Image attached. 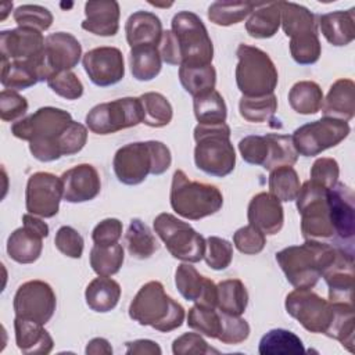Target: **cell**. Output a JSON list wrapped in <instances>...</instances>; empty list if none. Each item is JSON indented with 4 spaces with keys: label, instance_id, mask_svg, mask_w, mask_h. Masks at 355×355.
<instances>
[{
    "label": "cell",
    "instance_id": "51",
    "mask_svg": "<svg viewBox=\"0 0 355 355\" xmlns=\"http://www.w3.org/2000/svg\"><path fill=\"white\" fill-rule=\"evenodd\" d=\"M205 263L214 270L226 269L233 259V245L226 239L209 236L205 239Z\"/></svg>",
    "mask_w": 355,
    "mask_h": 355
},
{
    "label": "cell",
    "instance_id": "56",
    "mask_svg": "<svg viewBox=\"0 0 355 355\" xmlns=\"http://www.w3.org/2000/svg\"><path fill=\"white\" fill-rule=\"evenodd\" d=\"M54 244L57 250L65 257L79 259L83 254V237L72 226H61L55 233Z\"/></svg>",
    "mask_w": 355,
    "mask_h": 355
},
{
    "label": "cell",
    "instance_id": "11",
    "mask_svg": "<svg viewBox=\"0 0 355 355\" xmlns=\"http://www.w3.org/2000/svg\"><path fill=\"white\" fill-rule=\"evenodd\" d=\"M144 111L139 97H123L94 105L86 115V126L96 135H111L143 123Z\"/></svg>",
    "mask_w": 355,
    "mask_h": 355
},
{
    "label": "cell",
    "instance_id": "43",
    "mask_svg": "<svg viewBox=\"0 0 355 355\" xmlns=\"http://www.w3.org/2000/svg\"><path fill=\"white\" fill-rule=\"evenodd\" d=\"M125 259L123 247L119 243L111 245H93L90 250V266L98 276H112L119 272Z\"/></svg>",
    "mask_w": 355,
    "mask_h": 355
},
{
    "label": "cell",
    "instance_id": "2",
    "mask_svg": "<svg viewBox=\"0 0 355 355\" xmlns=\"http://www.w3.org/2000/svg\"><path fill=\"white\" fill-rule=\"evenodd\" d=\"M341 247L318 240L290 245L276 252V261L287 282L295 288H312L334 265Z\"/></svg>",
    "mask_w": 355,
    "mask_h": 355
},
{
    "label": "cell",
    "instance_id": "21",
    "mask_svg": "<svg viewBox=\"0 0 355 355\" xmlns=\"http://www.w3.org/2000/svg\"><path fill=\"white\" fill-rule=\"evenodd\" d=\"M329 287V301L352 304L354 300V252L341 247L334 265L322 276Z\"/></svg>",
    "mask_w": 355,
    "mask_h": 355
},
{
    "label": "cell",
    "instance_id": "54",
    "mask_svg": "<svg viewBox=\"0 0 355 355\" xmlns=\"http://www.w3.org/2000/svg\"><path fill=\"white\" fill-rule=\"evenodd\" d=\"M233 244L240 252L245 255H255L265 248L266 237L258 227L248 223L234 232Z\"/></svg>",
    "mask_w": 355,
    "mask_h": 355
},
{
    "label": "cell",
    "instance_id": "25",
    "mask_svg": "<svg viewBox=\"0 0 355 355\" xmlns=\"http://www.w3.org/2000/svg\"><path fill=\"white\" fill-rule=\"evenodd\" d=\"M82 29L97 36H115L119 29V4L115 0L87 1Z\"/></svg>",
    "mask_w": 355,
    "mask_h": 355
},
{
    "label": "cell",
    "instance_id": "57",
    "mask_svg": "<svg viewBox=\"0 0 355 355\" xmlns=\"http://www.w3.org/2000/svg\"><path fill=\"white\" fill-rule=\"evenodd\" d=\"M28 111V101L25 97L14 90L3 89L0 93V116L4 122H15L22 119Z\"/></svg>",
    "mask_w": 355,
    "mask_h": 355
},
{
    "label": "cell",
    "instance_id": "16",
    "mask_svg": "<svg viewBox=\"0 0 355 355\" xmlns=\"http://www.w3.org/2000/svg\"><path fill=\"white\" fill-rule=\"evenodd\" d=\"M82 64L92 83L100 87L116 85L125 76L122 51L112 46L89 50L82 57Z\"/></svg>",
    "mask_w": 355,
    "mask_h": 355
},
{
    "label": "cell",
    "instance_id": "4",
    "mask_svg": "<svg viewBox=\"0 0 355 355\" xmlns=\"http://www.w3.org/2000/svg\"><path fill=\"white\" fill-rule=\"evenodd\" d=\"M129 316L141 326L168 333L183 324L184 309L165 293L161 282L151 280L143 284L133 297Z\"/></svg>",
    "mask_w": 355,
    "mask_h": 355
},
{
    "label": "cell",
    "instance_id": "35",
    "mask_svg": "<svg viewBox=\"0 0 355 355\" xmlns=\"http://www.w3.org/2000/svg\"><path fill=\"white\" fill-rule=\"evenodd\" d=\"M333 315L324 334L341 343L349 352L354 351V333H355V319L352 304L331 302Z\"/></svg>",
    "mask_w": 355,
    "mask_h": 355
},
{
    "label": "cell",
    "instance_id": "17",
    "mask_svg": "<svg viewBox=\"0 0 355 355\" xmlns=\"http://www.w3.org/2000/svg\"><path fill=\"white\" fill-rule=\"evenodd\" d=\"M44 42L42 32L31 28H15L3 31L0 33V53L1 60L22 61L35 60L44 51Z\"/></svg>",
    "mask_w": 355,
    "mask_h": 355
},
{
    "label": "cell",
    "instance_id": "9",
    "mask_svg": "<svg viewBox=\"0 0 355 355\" xmlns=\"http://www.w3.org/2000/svg\"><path fill=\"white\" fill-rule=\"evenodd\" d=\"M171 31L180 51V65L212 64L214 44L204 22L197 14L191 11H179L172 18Z\"/></svg>",
    "mask_w": 355,
    "mask_h": 355
},
{
    "label": "cell",
    "instance_id": "30",
    "mask_svg": "<svg viewBox=\"0 0 355 355\" xmlns=\"http://www.w3.org/2000/svg\"><path fill=\"white\" fill-rule=\"evenodd\" d=\"M43 250V237L32 229L22 226L15 229L7 240V254L18 263H33Z\"/></svg>",
    "mask_w": 355,
    "mask_h": 355
},
{
    "label": "cell",
    "instance_id": "45",
    "mask_svg": "<svg viewBox=\"0 0 355 355\" xmlns=\"http://www.w3.org/2000/svg\"><path fill=\"white\" fill-rule=\"evenodd\" d=\"M269 190L277 200L283 202L294 201L300 193L301 183L298 173L293 166L284 165L270 171L269 175Z\"/></svg>",
    "mask_w": 355,
    "mask_h": 355
},
{
    "label": "cell",
    "instance_id": "36",
    "mask_svg": "<svg viewBox=\"0 0 355 355\" xmlns=\"http://www.w3.org/2000/svg\"><path fill=\"white\" fill-rule=\"evenodd\" d=\"M248 305V293L239 279H227L216 284V308L226 315L240 316Z\"/></svg>",
    "mask_w": 355,
    "mask_h": 355
},
{
    "label": "cell",
    "instance_id": "32",
    "mask_svg": "<svg viewBox=\"0 0 355 355\" xmlns=\"http://www.w3.org/2000/svg\"><path fill=\"white\" fill-rule=\"evenodd\" d=\"M280 24L286 36L295 37L318 33L315 15L304 6L291 1H280Z\"/></svg>",
    "mask_w": 355,
    "mask_h": 355
},
{
    "label": "cell",
    "instance_id": "1",
    "mask_svg": "<svg viewBox=\"0 0 355 355\" xmlns=\"http://www.w3.org/2000/svg\"><path fill=\"white\" fill-rule=\"evenodd\" d=\"M11 133L29 143L31 154L42 162L79 153L87 140V128L72 119L65 110L42 107L12 123Z\"/></svg>",
    "mask_w": 355,
    "mask_h": 355
},
{
    "label": "cell",
    "instance_id": "22",
    "mask_svg": "<svg viewBox=\"0 0 355 355\" xmlns=\"http://www.w3.org/2000/svg\"><path fill=\"white\" fill-rule=\"evenodd\" d=\"M175 284L184 300L216 308V284L211 279L200 275L189 262L178 266Z\"/></svg>",
    "mask_w": 355,
    "mask_h": 355
},
{
    "label": "cell",
    "instance_id": "26",
    "mask_svg": "<svg viewBox=\"0 0 355 355\" xmlns=\"http://www.w3.org/2000/svg\"><path fill=\"white\" fill-rule=\"evenodd\" d=\"M322 114L327 118H334L348 122L355 115V83L351 79L336 80L322 103Z\"/></svg>",
    "mask_w": 355,
    "mask_h": 355
},
{
    "label": "cell",
    "instance_id": "10",
    "mask_svg": "<svg viewBox=\"0 0 355 355\" xmlns=\"http://www.w3.org/2000/svg\"><path fill=\"white\" fill-rule=\"evenodd\" d=\"M154 230L165 244L166 250L176 259L196 263L205 255V239L187 222L175 215L162 212L154 219Z\"/></svg>",
    "mask_w": 355,
    "mask_h": 355
},
{
    "label": "cell",
    "instance_id": "5",
    "mask_svg": "<svg viewBox=\"0 0 355 355\" xmlns=\"http://www.w3.org/2000/svg\"><path fill=\"white\" fill-rule=\"evenodd\" d=\"M194 164L204 173L225 178L236 166V153L230 143V128L226 122L194 128Z\"/></svg>",
    "mask_w": 355,
    "mask_h": 355
},
{
    "label": "cell",
    "instance_id": "39",
    "mask_svg": "<svg viewBox=\"0 0 355 355\" xmlns=\"http://www.w3.org/2000/svg\"><path fill=\"white\" fill-rule=\"evenodd\" d=\"M288 103L291 108L302 115L319 112L323 103V92L313 80H300L293 85L288 92Z\"/></svg>",
    "mask_w": 355,
    "mask_h": 355
},
{
    "label": "cell",
    "instance_id": "37",
    "mask_svg": "<svg viewBox=\"0 0 355 355\" xmlns=\"http://www.w3.org/2000/svg\"><path fill=\"white\" fill-rule=\"evenodd\" d=\"M179 80L183 89L194 97L201 96L215 89L216 71L212 64L209 65H180Z\"/></svg>",
    "mask_w": 355,
    "mask_h": 355
},
{
    "label": "cell",
    "instance_id": "42",
    "mask_svg": "<svg viewBox=\"0 0 355 355\" xmlns=\"http://www.w3.org/2000/svg\"><path fill=\"white\" fill-rule=\"evenodd\" d=\"M268 140V158L263 164V169L273 171L279 166L294 165L298 159V153L293 144V139L288 135L268 133L265 135Z\"/></svg>",
    "mask_w": 355,
    "mask_h": 355
},
{
    "label": "cell",
    "instance_id": "6",
    "mask_svg": "<svg viewBox=\"0 0 355 355\" xmlns=\"http://www.w3.org/2000/svg\"><path fill=\"white\" fill-rule=\"evenodd\" d=\"M169 201L172 209L182 218L200 220L222 208L223 196L216 186L190 180L182 169H176L172 176Z\"/></svg>",
    "mask_w": 355,
    "mask_h": 355
},
{
    "label": "cell",
    "instance_id": "59",
    "mask_svg": "<svg viewBox=\"0 0 355 355\" xmlns=\"http://www.w3.org/2000/svg\"><path fill=\"white\" fill-rule=\"evenodd\" d=\"M338 175L340 168L334 158H318L311 166V180H315L327 189L333 187L337 183Z\"/></svg>",
    "mask_w": 355,
    "mask_h": 355
},
{
    "label": "cell",
    "instance_id": "64",
    "mask_svg": "<svg viewBox=\"0 0 355 355\" xmlns=\"http://www.w3.org/2000/svg\"><path fill=\"white\" fill-rule=\"evenodd\" d=\"M22 222H24V226L32 229L33 232L39 233L43 239H46L49 236V226L46 222H43L40 218H37L36 215H32V214H25L22 216Z\"/></svg>",
    "mask_w": 355,
    "mask_h": 355
},
{
    "label": "cell",
    "instance_id": "27",
    "mask_svg": "<svg viewBox=\"0 0 355 355\" xmlns=\"http://www.w3.org/2000/svg\"><path fill=\"white\" fill-rule=\"evenodd\" d=\"M126 40L130 47L140 44L159 46L164 31L161 19L150 11L133 12L125 24Z\"/></svg>",
    "mask_w": 355,
    "mask_h": 355
},
{
    "label": "cell",
    "instance_id": "33",
    "mask_svg": "<svg viewBox=\"0 0 355 355\" xmlns=\"http://www.w3.org/2000/svg\"><path fill=\"white\" fill-rule=\"evenodd\" d=\"M280 26V1L255 4L245 22V31L251 37L269 39L275 36Z\"/></svg>",
    "mask_w": 355,
    "mask_h": 355
},
{
    "label": "cell",
    "instance_id": "14",
    "mask_svg": "<svg viewBox=\"0 0 355 355\" xmlns=\"http://www.w3.org/2000/svg\"><path fill=\"white\" fill-rule=\"evenodd\" d=\"M57 298L51 286L43 280H29L22 283L12 301L17 318L46 324L54 315Z\"/></svg>",
    "mask_w": 355,
    "mask_h": 355
},
{
    "label": "cell",
    "instance_id": "13",
    "mask_svg": "<svg viewBox=\"0 0 355 355\" xmlns=\"http://www.w3.org/2000/svg\"><path fill=\"white\" fill-rule=\"evenodd\" d=\"M284 306L287 313L311 333H323L331 320V302L311 288H295L287 294Z\"/></svg>",
    "mask_w": 355,
    "mask_h": 355
},
{
    "label": "cell",
    "instance_id": "38",
    "mask_svg": "<svg viewBox=\"0 0 355 355\" xmlns=\"http://www.w3.org/2000/svg\"><path fill=\"white\" fill-rule=\"evenodd\" d=\"M125 244L128 252L137 259H147L159 248V244L150 227L137 218L132 219L129 223L125 234Z\"/></svg>",
    "mask_w": 355,
    "mask_h": 355
},
{
    "label": "cell",
    "instance_id": "3",
    "mask_svg": "<svg viewBox=\"0 0 355 355\" xmlns=\"http://www.w3.org/2000/svg\"><path fill=\"white\" fill-rule=\"evenodd\" d=\"M172 155L166 144L157 140L129 143L118 148L112 159L116 179L128 186H136L148 175H162L171 166Z\"/></svg>",
    "mask_w": 355,
    "mask_h": 355
},
{
    "label": "cell",
    "instance_id": "41",
    "mask_svg": "<svg viewBox=\"0 0 355 355\" xmlns=\"http://www.w3.org/2000/svg\"><path fill=\"white\" fill-rule=\"evenodd\" d=\"M194 116L201 125H216L226 122L227 108L218 90L207 92L193 100Z\"/></svg>",
    "mask_w": 355,
    "mask_h": 355
},
{
    "label": "cell",
    "instance_id": "19",
    "mask_svg": "<svg viewBox=\"0 0 355 355\" xmlns=\"http://www.w3.org/2000/svg\"><path fill=\"white\" fill-rule=\"evenodd\" d=\"M329 215L334 233L340 240L352 243L355 234V197L344 183H336L327 193Z\"/></svg>",
    "mask_w": 355,
    "mask_h": 355
},
{
    "label": "cell",
    "instance_id": "48",
    "mask_svg": "<svg viewBox=\"0 0 355 355\" xmlns=\"http://www.w3.org/2000/svg\"><path fill=\"white\" fill-rule=\"evenodd\" d=\"M187 326L205 337L218 338L220 333V313L215 308L196 304L189 309Z\"/></svg>",
    "mask_w": 355,
    "mask_h": 355
},
{
    "label": "cell",
    "instance_id": "23",
    "mask_svg": "<svg viewBox=\"0 0 355 355\" xmlns=\"http://www.w3.org/2000/svg\"><path fill=\"white\" fill-rule=\"evenodd\" d=\"M46 62L53 73L71 71L82 57V46L79 40L68 32H54L44 42Z\"/></svg>",
    "mask_w": 355,
    "mask_h": 355
},
{
    "label": "cell",
    "instance_id": "61",
    "mask_svg": "<svg viewBox=\"0 0 355 355\" xmlns=\"http://www.w3.org/2000/svg\"><path fill=\"white\" fill-rule=\"evenodd\" d=\"M159 54L164 62L169 65H179L182 64L180 51L176 43V39L172 33V31H165L159 43Z\"/></svg>",
    "mask_w": 355,
    "mask_h": 355
},
{
    "label": "cell",
    "instance_id": "60",
    "mask_svg": "<svg viewBox=\"0 0 355 355\" xmlns=\"http://www.w3.org/2000/svg\"><path fill=\"white\" fill-rule=\"evenodd\" d=\"M122 222L116 218H107L98 222L93 232L92 240L96 245H111L119 241L122 236Z\"/></svg>",
    "mask_w": 355,
    "mask_h": 355
},
{
    "label": "cell",
    "instance_id": "55",
    "mask_svg": "<svg viewBox=\"0 0 355 355\" xmlns=\"http://www.w3.org/2000/svg\"><path fill=\"white\" fill-rule=\"evenodd\" d=\"M268 140L265 136L250 135L239 141V151L243 159L251 165L263 166L268 158Z\"/></svg>",
    "mask_w": 355,
    "mask_h": 355
},
{
    "label": "cell",
    "instance_id": "53",
    "mask_svg": "<svg viewBox=\"0 0 355 355\" xmlns=\"http://www.w3.org/2000/svg\"><path fill=\"white\" fill-rule=\"evenodd\" d=\"M220 313V333L218 336V340L227 345H234L245 341L250 336V324L245 319L234 315H226Z\"/></svg>",
    "mask_w": 355,
    "mask_h": 355
},
{
    "label": "cell",
    "instance_id": "46",
    "mask_svg": "<svg viewBox=\"0 0 355 355\" xmlns=\"http://www.w3.org/2000/svg\"><path fill=\"white\" fill-rule=\"evenodd\" d=\"M276 110H277V98L273 93L261 96V97L243 96L239 103L240 115L245 121L254 122V123L270 121Z\"/></svg>",
    "mask_w": 355,
    "mask_h": 355
},
{
    "label": "cell",
    "instance_id": "8",
    "mask_svg": "<svg viewBox=\"0 0 355 355\" xmlns=\"http://www.w3.org/2000/svg\"><path fill=\"white\" fill-rule=\"evenodd\" d=\"M329 189L315 180L305 182L295 198L305 240H329L336 236L329 215Z\"/></svg>",
    "mask_w": 355,
    "mask_h": 355
},
{
    "label": "cell",
    "instance_id": "50",
    "mask_svg": "<svg viewBox=\"0 0 355 355\" xmlns=\"http://www.w3.org/2000/svg\"><path fill=\"white\" fill-rule=\"evenodd\" d=\"M290 53L293 60L300 65L315 64L322 53L318 33L301 35L290 39Z\"/></svg>",
    "mask_w": 355,
    "mask_h": 355
},
{
    "label": "cell",
    "instance_id": "63",
    "mask_svg": "<svg viewBox=\"0 0 355 355\" xmlns=\"http://www.w3.org/2000/svg\"><path fill=\"white\" fill-rule=\"evenodd\" d=\"M85 352L87 355H98V354H105V355H111L112 354V347L108 343V340L103 338V337H96L92 338L87 345Z\"/></svg>",
    "mask_w": 355,
    "mask_h": 355
},
{
    "label": "cell",
    "instance_id": "31",
    "mask_svg": "<svg viewBox=\"0 0 355 355\" xmlns=\"http://www.w3.org/2000/svg\"><path fill=\"white\" fill-rule=\"evenodd\" d=\"M121 298V286L110 276H98L93 279L85 291L87 306L98 313L112 311Z\"/></svg>",
    "mask_w": 355,
    "mask_h": 355
},
{
    "label": "cell",
    "instance_id": "40",
    "mask_svg": "<svg viewBox=\"0 0 355 355\" xmlns=\"http://www.w3.org/2000/svg\"><path fill=\"white\" fill-rule=\"evenodd\" d=\"M258 352L261 355L304 354L305 348L301 338L293 331L286 329H273L259 340Z\"/></svg>",
    "mask_w": 355,
    "mask_h": 355
},
{
    "label": "cell",
    "instance_id": "12",
    "mask_svg": "<svg viewBox=\"0 0 355 355\" xmlns=\"http://www.w3.org/2000/svg\"><path fill=\"white\" fill-rule=\"evenodd\" d=\"M351 132L348 122L323 116L294 130L293 144L302 157H315L327 148L340 144Z\"/></svg>",
    "mask_w": 355,
    "mask_h": 355
},
{
    "label": "cell",
    "instance_id": "20",
    "mask_svg": "<svg viewBox=\"0 0 355 355\" xmlns=\"http://www.w3.org/2000/svg\"><path fill=\"white\" fill-rule=\"evenodd\" d=\"M67 202L78 204L94 200L101 190V180L97 169L90 164H79L61 175Z\"/></svg>",
    "mask_w": 355,
    "mask_h": 355
},
{
    "label": "cell",
    "instance_id": "24",
    "mask_svg": "<svg viewBox=\"0 0 355 355\" xmlns=\"http://www.w3.org/2000/svg\"><path fill=\"white\" fill-rule=\"evenodd\" d=\"M247 218L250 225L258 227L263 234H276L284 223L282 201L270 193H258L248 204Z\"/></svg>",
    "mask_w": 355,
    "mask_h": 355
},
{
    "label": "cell",
    "instance_id": "7",
    "mask_svg": "<svg viewBox=\"0 0 355 355\" xmlns=\"http://www.w3.org/2000/svg\"><path fill=\"white\" fill-rule=\"evenodd\" d=\"M236 85L245 97L272 94L277 86V69L263 50L241 43L237 47Z\"/></svg>",
    "mask_w": 355,
    "mask_h": 355
},
{
    "label": "cell",
    "instance_id": "62",
    "mask_svg": "<svg viewBox=\"0 0 355 355\" xmlns=\"http://www.w3.org/2000/svg\"><path fill=\"white\" fill-rule=\"evenodd\" d=\"M161 347L151 340H135V341H128L126 343V354H150V355H159Z\"/></svg>",
    "mask_w": 355,
    "mask_h": 355
},
{
    "label": "cell",
    "instance_id": "18",
    "mask_svg": "<svg viewBox=\"0 0 355 355\" xmlns=\"http://www.w3.org/2000/svg\"><path fill=\"white\" fill-rule=\"evenodd\" d=\"M51 71L46 62L44 51L35 60L6 61L1 60V78L0 82L7 90H24L35 86L37 82L47 80Z\"/></svg>",
    "mask_w": 355,
    "mask_h": 355
},
{
    "label": "cell",
    "instance_id": "15",
    "mask_svg": "<svg viewBox=\"0 0 355 355\" xmlns=\"http://www.w3.org/2000/svg\"><path fill=\"white\" fill-rule=\"evenodd\" d=\"M64 189L61 178L50 172H36L29 176L25 190V207L32 215L53 218L58 214Z\"/></svg>",
    "mask_w": 355,
    "mask_h": 355
},
{
    "label": "cell",
    "instance_id": "28",
    "mask_svg": "<svg viewBox=\"0 0 355 355\" xmlns=\"http://www.w3.org/2000/svg\"><path fill=\"white\" fill-rule=\"evenodd\" d=\"M15 343L22 354H50L54 343L43 324L17 318L14 319Z\"/></svg>",
    "mask_w": 355,
    "mask_h": 355
},
{
    "label": "cell",
    "instance_id": "34",
    "mask_svg": "<svg viewBox=\"0 0 355 355\" xmlns=\"http://www.w3.org/2000/svg\"><path fill=\"white\" fill-rule=\"evenodd\" d=\"M130 72L136 80H153L162 68V58L159 49L153 44H140L130 47L129 51Z\"/></svg>",
    "mask_w": 355,
    "mask_h": 355
},
{
    "label": "cell",
    "instance_id": "47",
    "mask_svg": "<svg viewBox=\"0 0 355 355\" xmlns=\"http://www.w3.org/2000/svg\"><path fill=\"white\" fill-rule=\"evenodd\" d=\"M254 3L239 1V3H222L215 1L208 7V19L219 26H229L245 19L252 10Z\"/></svg>",
    "mask_w": 355,
    "mask_h": 355
},
{
    "label": "cell",
    "instance_id": "52",
    "mask_svg": "<svg viewBox=\"0 0 355 355\" xmlns=\"http://www.w3.org/2000/svg\"><path fill=\"white\" fill-rule=\"evenodd\" d=\"M46 82L57 96L67 100H78L83 94V85L72 71L53 73Z\"/></svg>",
    "mask_w": 355,
    "mask_h": 355
},
{
    "label": "cell",
    "instance_id": "49",
    "mask_svg": "<svg viewBox=\"0 0 355 355\" xmlns=\"http://www.w3.org/2000/svg\"><path fill=\"white\" fill-rule=\"evenodd\" d=\"M14 21L21 28H31L39 32L47 31L53 24V14L37 4H24L15 8Z\"/></svg>",
    "mask_w": 355,
    "mask_h": 355
},
{
    "label": "cell",
    "instance_id": "29",
    "mask_svg": "<svg viewBox=\"0 0 355 355\" xmlns=\"http://www.w3.org/2000/svg\"><path fill=\"white\" fill-rule=\"evenodd\" d=\"M355 8L333 11L320 15L319 28L326 40L337 47L347 46L355 39Z\"/></svg>",
    "mask_w": 355,
    "mask_h": 355
},
{
    "label": "cell",
    "instance_id": "44",
    "mask_svg": "<svg viewBox=\"0 0 355 355\" xmlns=\"http://www.w3.org/2000/svg\"><path fill=\"white\" fill-rule=\"evenodd\" d=\"M139 98L144 111V125L150 128H164L169 125L173 116V110L164 94L157 92H147Z\"/></svg>",
    "mask_w": 355,
    "mask_h": 355
},
{
    "label": "cell",
    "instance_id": "58",
    "mask_svg": "<svg viewBox=\"0 0 355 355\" xmlns=\"http://www.w3.org/2000/svg\"><path fill=\"white\" fill-rule=\"evenodd\" d=\"M172 352L175 355H201V354H218L216 349L211 348L208 343L201 337L200 333H184L173 340Z\"/></svg>",
    "mask_w": 355,
    "mask_h": 355
}]
</instances>
